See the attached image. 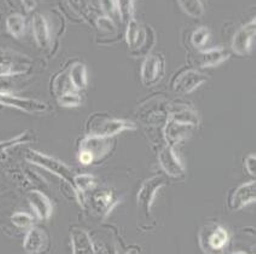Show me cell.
<instances>
[{
	"label": "cell",
	"mask_w": 256,
	"mask_h": 254,
	"mask_svg": "<svg viewBox=\"0 0 256 254\" xmlns=\"http://www.w3.org/2000/svg\"><path fill=\"white\" fill-rule=\"evenodd\" d=\"M85 130L87 137L112 139L124 131L136 130V125L126 119H116L108 114L96 113L87 119Z\"/></svg>",
	"instance_id": "cell-1"
},
{
	"label": "cell",
	"mask_w": 256,
	"mask_h": 254,
	"mask_svg": "<svg viewBox=\"0 0 256 254\" xmlns=\"http://www.w3.org/2000/svg\"><path fill=\"white\" fill-rule=\"evenodd\" d=\"M26 160L32 165L46 169L54 176L60 178L64 183H66V185L72 189L75 195V176L76 174L68 165H66L60 160L46 155L42 151L34 150V149H28L26 151Z\"/></svg>",
	"instance_id": "cell-2"
},
{
	"label": "cell",
	"mask_w": 256,
	"mask_h": 254,
	"mask_svg": "<svg viewBox=\"0 0 256 254\" xmlns=\"http://www.w3.org/2000/svg\"><path fill=\"white\" fill-rule=\"evenodd\" d=\"M166 178L162 176L151 177L142 183L140 190L136 195V209L138 215L142 219H148L151 217L154 201H155L157 192L166 185Z\"/></svg>",
	"instance_id": "cell-3"
},
{
	"label": "cell",
	"mask_w": 256,
	"mask_h": 254,
	"mask_svg": "<svg viewBox=\"0 0 256 254\" xmlns=\"http://www.w3.org/2000/svg\"><path fill=\"white\" fill-rule=\"evenodd\" d=\"M200 248L206 254H220L230 242V233L224 226L213 224L200 230Z\"/></svg>",
	"instance_id": "cell-4"
},
{
	"label": "cell",
	"mask_w": 256,
	"mask_h": 254,
	"mask_svg": "<svg viewBox=\"0 0 256 254\" xmlns=\"http://www.w3.org/2000/svg\"><path fill=\"white\" fill-rule=\"evenodd\" d=\"M0 104L8 108H14V109L22 110V112L28 114H34V115H42V114H48L51 110V107L48 103L39 101V99L23 98L5 91H0Z\"/></svg>",
	"instance_id": "cell-5"
},
{
	"label": "cell",
	"mask_w": 256,
	"mask_h": 254,
	"mask_svg": "<svg viewBox=\"0 0 256 254\" xmlns=\"http://www.w3.org/2000/svg\"><path fill=\"white\" fill-rule=\"evenodd\" d=\"M209 80V77L204 73L197 71L194 68H186L184 71L179 72L172 80V89L179 95H188L198 89Z\"/></svg>",
	"instance_id": "cell-6"
},
{
	"label": "cell",
	"mask_w": 256,
	"mask_h": 254,
	"mask_svg": "<svg viewBox=\"0 0 256 254\" xmlns=\"http://www.w3.org/2000/svg\"><path fill=\"white\" fill-rule=\"evenodd\" d=\"M255 37H256V19L243 25L234 33V39H232L231 48L232 51L236 55L240 56H246L252 54V48L255 45Z\"/></svg>",
	"instance_id": "cell-7"
},
{
	"label": "cell",
	"mask_w": 256,
	"mask_h": 254,
	"mask_svg": "<svg viewBox=\"0 0 256 254\" xmlns=\"http://www.w3.org/2000/svg\"><path fill=\"white\" fill-rule=\"evenodd\" d=\"M166 62L161 54H150L142 66V80L145 86H155L164 75Z\"/></svg>",
	"instance_id": "cell-8"
},
{
	"label": "cell",
	"mask_w": 256,
	"mask_h": 254,
	"mask_svg": "<svg viewBox=\"0 0 256 254\" xmlns=\"http://www.w3.org/2000/svg\"><path fill=\"white\" fill-rule=\"evenodd\" d=\"M158 162L167 176L176 179L185 177V167L173 147L166 144L158 151Z\"/></svg>",
	"instance_id": "cell-9"
},
{
	"label": "cell",
	"mask_w": 256,
	"mask_h": 254,
	"mask_svg": "<svg viewBox=\"0 0 256 254\" xmlns=\"http://www.w3.org/2000/svg\"><path fill=\"white\" fill-rule=\"evenodd\" d=\"M50 248V238L48 232L39 226L29 229L23 240V249L27 254H44Z\"/></svg>",
	"instance_id": "cell-10"
},
{
	"label": "cell",
	"mask_w": 256,
	"mask_h": 254,
	"mask_svg": "<svg viewBox=\"0 0 256 254\" xmlns=\"http://www.w3.org/2000/svg\"><path fill=\"white\" fill-rule=\"evenodd\" d=\"M230 56H231V52L225 48L200 50L197 54L192 55V64L197 68H210V67H216L225 62Z\"/></svg>",
	"instance_id": "cell-11"
},
{
	"label": "cell",
	"mask_w": 256,
	"mask_h": 254,
	"mask_svg": "<svg viewBox=\"0 0 256 254\" xmlns=\"http://www.w3.org/2000/svg\"><path fill=\"white\" fill-rule=\"evenodd\" d=\"M121 202L120 197L115 195L112 189H104V190H98L93 194L92 196V207L94 209L96 214L98 217L106 219L110 215L118 203Z\"/></svg>",
	"instance_id": "cell-12"
},
{
	"label": "cell",
	"mask_w": 256,
	"mask_h": 254,
	"mask_svg": "<svg viewBox=\"0 0 256 254\" xmlns=\"http://www.w3.org/2000/svg\"><path fill=\"white\" fill-rule=\"evenodd\" d=\"M28 203L39 220H48L54 214V203L50 197L39 189H30L27 196Z\"/></svg>",
	"instance_id": "cell-13"
},
{
	"label": "cell",
	"mask_w": 256,
	"mask_h": 254,
	"mask_svg": "<svg viewBox=\"0 0 256 254\" xmlns=\"http://www.w3.org/2000/svg\"><path fill=\"white\" fill-rule=\"evenodd\" d=\"M256 200V182L250 180L238 186L230 197V208L232 211H240Z\"/></svg>",
	"instance_id": "cell-14"
},
{
	"label": "cell",
	"mask_w": 256,
	"mask_h": 254,
	"mask_svg": "<svg viewBox=\"0 0 256 254\" xmlns=\"http://www.w3.org/2000/svg\"><path fill=\"white\" fill-rule=\"evenodd\" d=\"M194 128V127L191 126V125L182 124V122L167 118L166 126L164 128V137L166 143H167V145H170V147L174 148L176 145L180 144L184 139L188 138Z\"/></svg>",
	"instance_id": "cell-15"
},
{
	"label": "cell",
	"mask_w": 256,
	"mask_h": 254,
	"mask_svg": "<svg viewBox=\"0 0 256 254\" xmlns=\"http://www.w3.org/2000/svg\"><path fill=\"white\" fill-rule=\"evenodd\" d=\"M112 139L108 138H96V137H87L80 142L78 150H82L88 154L93 159V162L97 160L103 159L106 156L108 151L112 149Z\"/></svg>",
	"instance_id": "cell-16"
},
{
	"label": "cell",
	"mask_w": 256,
	"mask_h": 254,
	"mask_svg": "<svg viewBox=\"0 0 256 254\" xmlns=\"http://www.w3.org/2000/svg\"><path fill=\"white\" fill-rule=\"evenodd\" d=\"M72 254H96L94 242L90 233L80 227L70 229Z\"/></svg>",
	"instance_id": "cell-17"
},
{
	"label": "cell",
	"mask_w": 256,
	"mask_h": 254,
	"mask_svg": "<svg viewBox=\"0 0 256 254\" xmlns=\"http://www.w3.org/2000/svg\"><path fill=\"white\" fill-rule=\"evenodd\" d=\"M34 39L40 49H48L51 44V33L48 22L42 14H36L32 20Z\"/></svg>",
	"instance_id": "cell-18"
},
{
	"label": "cell",
	"mask_w": 256,
	"mask_h": 254,
	"mask_svg": "<svg viewBox=\"0 0 256 254\" xmlns=\"http://www.w3.org/2000/svg\"><path fill=\"white\" fill-rule=\"evenodd\" d=\"M145 42V31L139 25L136 17L127 21L126 27V43L132 51H139Z\"/></svg>",
	"instance_id": "cell-19"
},
{
	"label": "cell",
	"mask_w": 256,
	"mask_h": 254,
	"mask_svg": "<svg viewBox=\"0 0 256 254\" xmlns=\"http://www.w3.org/2000/svg\"><path fill=\"white\" fill-rule=\"evenodd\" d=\"M96 186H97V180L92 174L81 173L75 176V197L82 208H85L86 206L85 194L87 191L93 190Z\"/></svg>",
	"instance_id": "cell-20"
},
{
	"label": "cell",
	"mask_w": 256,
	"mask_h": 254,
	"mask_svg": "<svg viewBox=\"0 0 256 254\" xmlns=\"http://www.w3.org/2000/svg\"><path fill=\"white\" fill-rule=\"evenodd\" d=\"M167 118L172 119V120L182 122V124L191 125V126L194 127L198 126L200 122V116L196 110L188 106L173 107V109L170 110V114H168Z\"/></svg>",
	"instance_id": "cell-21"
},
{
	"label": "cell",
	"mask_w": 256,
	"mask_h": 254,
	"mask_svg": "<svg viewBox=\"0 0 256 254\" xmlns=\"http://www.w3.org/2000/svg\"><path fill=\"white\" fill-rule=\"evenodd\" d=\"M68 77L70 80L72 89L75 91H82L87 87L88 79H87V68L84 63L75 62L68 71Z\"/></svg>",
	"instance_id": "cell-22"
},
{
	"label": "cell",
	"mask_w": 256,
	"mask_h": 254,
	"mask_svg": "<svg viewBox=\"0 0 256 254\" xmlns=\"http://www.w3.org/2000/svg\"><path fill=\"white\" fill-rule=\"evenodd\" d=\"M34 136L30 132H23L20 136L14 137V138L8 139V141H0V161H4L8 157V150L12 148L18 147V145L27 144V143L34 142Z\"/></svg>",
	"instance_id": "cell-23"
},
{
	"label": "cell",
	"mask_w": 256,
	"mask_h": 254,
	"mask_svg": "<svg viewBox=\"0 0 256 254\" xmlns=\"http://www.w3.org/2000/svg\"><path fill=\"white\" fill-rule=\"evenodd\" d=\"M6 28L14 38L23 37L27 28L26 17L22 14H11L6 19Z\"/></svg>",
	"instance_id": "cell-24"
},
{
	"label": "cell",
	"mask_w": 256,
	"mask_h": 254,
	"mask_svg": "<svg viewBox=\"0 0 256 254\" xmlns=\"http://www.w3.org/2000/svg\"><path fill=\"white\" fill-rule=\"evenodd\" d=\"M52 90H54V93L60 97V95L66 92H76L74 89H72L70 80H69L68 72H63L60 74H58L56 78H54V83H52Z\"/></svg>",
	"instance_id": "cell-25"
},
{
	"label": "cell",
	"mask_w": 256,
	"mask_h": 254,
	"mask_svg": "<svg viewBox=\"0 0 256 254\" xmlns=\"http://www.w3.org/2000/svg\"><path fill=\"white\" fill-rule=\"evenodd\" d=\"M11 223L18 229L29 230L36 224V218L27 212H14L11 215Z\"/></svg>",
	"instance_id": "cell-26"
},
{
	"label": "cell",
	"mask_w": 256,
	"mask_h": 254,
	"mask_svg": "<svg viewBox=\"0 0 256 254\" xmlns=\"http://www.w3.org/2000/svg\"><path fill=\"white\" fill-rule=\"evenodd\" d=\"M180 8L185 11L188 16L202 17L204 14V4L200 0H184L179 2Z\"/></svg>",
	"instance_id": "cell-27"
},
{
	"label": "cell",
	"mask_w": 256,
	"mask_h": 254,
	"mask_svg": "<svg viewBox=\"0 0 256 254\" xmlns=\"http://www.w3.org/2000/svg\"><path fill=\"white\" fill-rule=\"evenodd\" d=\"M210 39V31H209L208 27H202L196 28L194 31L191 36V44L194 46L196 49L200 50L202 48H204L206 45V43L209 42Z\"/></svg>",
	"instance_id": "cell-28"
},
{
	"label": "cell",
	"mask_w": 256,
	"mask_h": 254,
	"mask_svg": "<svg viewBox=\"0 0 256 254\" xmlns=\"http://www.w3.org/2000/svg\"><path fill=\"white\" fill-rule=\"evenodd\" d=\"M57 102L63 108H78L82 104V98L78 92H66L57 97Z\"/></svg>",
	"instance_id": "cell-29"
},
{
	"label": "cell",
	"mask_w": 256,
	"mask_h": 254,
	"mask_svg": "<svg viewBox=\"0 0 256 254\" xmlns=\"http://www.w3.org/2000/svg\"><path fill=\"white\" fill-rule=\"evenodd\" d=\"M24 71L20 69L11 60L6 57H0V78L14 77V75L20 74Z\"/></svg>",
	"instance_id": "cell-30"
},
{
	"label": "cell",
	"mask_w": 256,
	"mask_h": 254,
	"mask_svg": "<svg viewBox=\"0 0 256 254\" xmlns=\"http://www.w3.org/2000/svg\"><path fill=\"white\" fill-rule=\"evenodd\" d=\"M96 25H97V28L103 32V33L114 34L118 32V27H116L115 21L110 19V17H108L106 15H100V16H98L97 20H96Z\"/></svg>",
	"instance_id": "cell-31"
},
{
	"label": "cell",
	"mask_w": 256,
	"mask_h": 254,
	"mask_svg": "<svg viewBox=\"0 0 256 254\" xmlns=\"http://www.w3.org/2000/svg\"><path fill=\"white\" fill-rule=\"evenodd\" d=\"M118 14H120L121 20L130 21L134 17V3L133 2H118Z\"/></svg>",
	"instance_id": "cell-32"
},
{
	"label": "cell",
	"mask_w": 256,
	"mask_h": 254,
	"mask_svg": "<svg viewBox=\"0 0 256 254\" xmlns=\"http://www.w3.org/2000/svg\"><path fill=\"white\" fill-rule=\"evenodd\" d=\"M154 45H155V31H154L150 26H146V31H145V42L138 52H140V55L148 54V52L152 49Z\"/></svg>",
	"instance_id": "cell-33"
},
{
	"label": "cell",
	"mask_w": 256,
	"mask_h": 254,
	"mask_svg": "<svg viewBox=\"0 0 256 254\" xmlns=\"http://www.w3.org/2000/svg\"><path fill=\"white\" fill-rule=\"evenodd\" d=\"M244 167H246V171L248 172L249 176L252 178L256 177V155L255 153L249 154L246 155V160H244Z\"/></svg>",
	"instance_id": "cell-34"
},
{
	"label": "cell",
	"mask_w": 256,
	"mask_h": 254,
	"mask_svg": "<svg viewBox=\"0 0 256 254\" xmlns=\"http://www.w3.org/2000/svg\"><path fill=\"white\" fill-rule=\"evenodd\" d=\"M96 254H116L115 249L112 246H106V244H96Z\"/></svg>",
	"instance_id": "cell-35"
},
{
	"label": "cell",
	"mask_w": 256,
	"mask_h": 254,
	"mask_svg": "<svg viewBox=\"0 0 256 254\" xmlns=\"http://www.w3.org/2000/svg\"><path fill=\"white\" fill-rule=\"evenodd\" d=\"M23 3V7L26 8L27 11H32L34 8H36L38 3L36 2H22Z\"/></svg>",
	"instance_id": "cell-36"
},
{
	"label": "cell",
	"mask_w": 256,
	"mask_h": 254,
	"mask_svg": "<svg viewBox=\"0 0 256 254\" xmlns=\"http://www.w3.org/2000/svg\"><path fill=\"white\" fill-rule=\"evenodd\" d=\"M124 254H139V249L138 248H130Z\"/></svg>",
	"instance_id": "cell-37"
},
{
	"label": "cell",
	"mask_w": 256,
	"mask_h": 254,
	"mask_svg": "<svg viewBox=\"0 0 256 254\" xmlns=\"http://www.w3.org/2000/svg\"><path fill=\"white\" fill-rule=\"evenodd\" d=\"M232 254H248V253H244V252H234V253H232Z\"/></svg>",
	"instance_id": "cell-38"
},
{
	"label": "cell",
	"mask_w": 256,
	"mask_h": 254,
	"mask_svg": "<svg viewBox=\"0 0 256 254\" xmlns=\"http://www.w3.org/2000/svg\"><path fill=\"white\" fill-rule=\"evenodd\" d=\"M0 196H2V194H0Z\"/></svg>",
	"instance_id": "cell-39"
}]
</instances>
